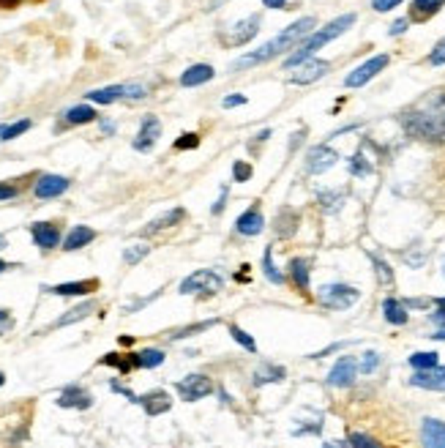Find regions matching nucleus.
Here are the masks:
<instances>
[{
    "instance_id": "obj_1",
    "label": "nucleus",
    "mask_w": 445,
    "mask_h": 448,
    "mask_svg": "<svg viewBox=\"0 0 445 448\" xmlns=\"http://www.w3.org/2000/svg\"><path fill=\"white\" fill-rule=\"evenodd\" d=\"M413 137L427 142H445V90H432L418 99L402 118Z\"/></svg>"
},
{
    "instance_id": "obj_2",
    "label": "nucleus",
    "mask_w": 445,
    "mask_h": 448,
    "mask_svg": "<svg viewBox=\"0 0 445 448\" xmlns=\"http://www.w3.org/2000/svg\"><path fill=\"white\" fill-rule=\"evenodd\" d=\"M314 25H317V19H314V16H303V19L292 22V25H290V27H284V30H281L276 38H270L268 44H262L259 49L246 52L243 58H238V60L232 63V69L257 66V63H265V60H270V58H276V55H281V52H287V49H295V47H298V41H303L306 36H312V33H314Z\"/></svg>"
},
{
    "instance_id": "obj_3",
    "label": "nucleus",
    "mask_w": 445,
    "mask_h": 448,
    "mask_svg": "<svg viewBox=\"0 0 445 448\" xmlns=\"http://www.w3.org/2000/svg\"><path fill=\"white\" fill-rule=\"evenodd\" d=\"M355 25V14H342V16H336L333 22H328L325 27H320V30H314L312 36H306L303 38V44L301 47H295V52L284 60V66L287 69H295V66H301L303 60H309L317 49H322L325 44H331L333 38H339L344 30H350Z\"/></svg>"
},
{
    "instance_id": "obj_4",
    "label": "nucleus",
    "mask_w": 445,
    "mask_h": 448,
    "mask_svg": "<svg viewBox=\"0 0 445 448\" xmlns=\"http://www.w3.org/2000/svg\"><path fill=\"white\" fill-rule=\"evenodd\" d=\"M317 298H320L322 306L339 312V309H350L361 298V293L355 287H350V284H325V287H320Z\"/></svg>"
},
{
    "instance_id": "obj_5",
    "label": "nucleus",
    "mask_w": 445,
    "mask_h": 448,
    "mask_svg": "<svg viewBox=\"0 0 445 448\" xmlns=\"http://www.w3.org/2000/svg\"><path fill=\"white\" fill-rule=\"evenodd\" d=\"M224 287V279L219 273H214V271H194L192 276H186L183 282H181V295H192V293H208V295H214V293H219Z\"/></svg>"
},
{
    "instance_id": "obj_6",
    "label": "nucleus",
    "mask_w": 445,
    "mask_h": 448,
    "mask_svg": "<svg viewBox=\"0 0 445 448\" xmlns=\"http://www.w3.org/2000/svg\"><path fill=\"white\" fill-rule=\"evenodd\" d=\"M388 55H374V58H369L366 63H361L358 69H353L347 77H344V88H361V85H366L369 79H374L385 66H388Z\"/></svg>"
},
{
    "instance_id": "obj_7",
    "label": "nucleus",
    "mask_w": 445,
    "mask_h": 448,
    "mask_svg": "<svg viewBox=\"0 0 445 448\" xmlns=\"http://www.w3.org/2000/svg\"><path fill=\"white\" fill-rule=\"evenodd\" d=\"M358 361L353 358V356H342L336 364H333V369L328 372V386H333V388H347V386H353L355 383V377H358Z\"/></svg>"
},
{
    "instance_id": "obj_8",
    "label": "nucleus",
    "mask_w": 445,
    "mask_h": 448,
    "mask_svg": "<svg viewBox=\"0 0 445 448\" xmlns=\"http://www.w3.org/2000/svg\"><path fill=\"white\" fill-rule=\"evenodd\" d=\"M175 388H178V394H181L186 402H200V399H205V397L214 391V383H211L205 375H189V377H183Z\"/></svg>"
},
{
    "instance_id": "obj_9",
    "label": "nucleus",
    "mask_w": 445,
    "mask_h": 448,
    "mask_svg": "<svg viewBox=\"0 0 445 448\" xmlns=\"http://www.w3.org/2000/svg\"><path fill=\"white\" fill-rule=\"evenodd\" d=\"M336 162H339V153H336L333 148H328V145H314V148L306 153V170H309L312 175H320V173L331 170Z\"/></svg>"
},
{
    "instance_id": "obj_10",
    "label": "nucleus",
    "mask_w": 445,
    "mask_h": 448,
    "mask_svg": "<svg viewBox=\"0 0 445 448\" xmlns=\"http://www.w3.org/2000/svg\"><path fill=\"white\" fill-rule=\"evenodd\" d=\"M257 30H259V16L254 14V16L240 19L238 25H232V30L224 36V41L232 44V47H243V44H249L257 36Z\"/></svg>"
},
{
    "instance_id": "obj_11",
    "label": "nucleus",
    "mask_w": 445,
    "mask_h": 448,
    "mask_svg": "<svg viewBox=\"0 0 445 448\" xmlns=\"http://www.w3.org/2000/svg\"><path fill=\"white\" fill-rule=\"evenodd\" d=\"M159 137H162V123H159V118H156V115H148V118L142 121V126H140L137 140H134V151H140V153L151 151V148L156 145V140H159Z\"/></svg>"
},
{
    "instance_id": "obj_12",
    "label": "nucleus",
    "mask_w": 445,
    "mask_h": 448,
    "mask_svg": "<svg viewBox=\"0 0 445 448\" xmlns=\"http://www.w3.org/2000/svg\"><path fill=\"white\" fill-rule=\"evenodd\" d=\"M68 189V178L63 175H41L33 186V195L38 200H52V197H60L63 192Z\"/></svg>"
},
{
    "instance_id": "obj_13",
    "label": "nucleus",
    "mask_w": 445,
    "mask_h": 448,
    "mask_svg": "<svg viewBox=\"0 0 445 448\" xmlns=\"http://www.w3.org/2000/svg\"><path fill=\"white\" fill-rule=\"evenodd\" d=\"M93 405V397L82 386H66L58 397V408H74V410H88Z\"/></svg>"
},
{
    "instance_id": "obj_14",
    "label": "nucleus",
    "mask_w": 445,
    "mask_h": 448,
    "mask_svg": "<svg viewBox=\"0 0 445 448\" xmlns=\"http://www.w3.org/2000/svg\"><path fill=\"white\" fill-rule=\"evenodd\" d=\"M30 238L36 240L38 249H55L60 243V227L52 222L30 224Z\"/></svg>"
},
{
    "instance_id": "obj_15",
    "label": "nucleus",
    "mask_w": 445,
    "mask_h": 448,
    "mask_svg": "<svg viewBox=\"0 0 445 448\" xmlns=\"http://www.w3.org/2000/svg\"><path fill=\"white\" fill-rule=\"evenodd\" d=\"M295 69H298V71L292 74V82H298V85H309V82L320 79V77L328 71V63L320 60V58H309V60H303V63L295 66Z\"/></svg>"
},
{
    "instance_id": "obj_16",
    "label": "nucleus",
    "mask_w": 445,
    "mask_h": 448,
    "mask_svg": "<svg viewBox=\"0 0 445 448\" xmlns=\"http://www.w3.org/2000/svg\"><path fill=\"white\" fill-rule=\"evenodd\" d=\"M421 443L424 448H445V421L424 419L421 424Z\"/></svg>"
},
{
    "instance_id": "obj_17",
    "label": "nucleus",
    "mask_w": 445,
    "mask_h": 448,
    "mask_svg": "<svg viewBox=\"0 0 445 448\" xmlns=\"http://www.w3.org/2000/svg\"><path fill=\"white\" fill-rule=\"evenodd\" d=\"M410 383L416 388H427V391H445V366H435L427 372H416L410 377Z\"/></svg>"
},
{
    "instance_id": "obj_18",
    "label": "nucleus",
    "mask_w": 445,
    "mask_h": 448,
    "mask_svg": "<svg viewBox=\"0 0 445 448\" xmlns=\"http://www.w3.org/2000/svg\"><path fill=\"white\" fill-rule=\"evenodd\" d=\"M235 229H238L240 235H246V238H254V235H259V232L265 229V219H262L259 208L254 206V208H249L246 214H240V216L235 219Z\"/></svg>"
},
{
    "instance_id": "obj_19",
    "label": "nucleus",
    "mask_w": 445,
    "mask_h": 448,
    "mask_svg": "<svg viewBox=\"0 0 445 448\" xmlns=\"http://www.w3.org/2000/svg\"><path fill=\"white\" fill-rule=\"evenodd\" d=\"M52 295H88L93 290H99V279H82V282H66V284H55V287H44Z\"/></svg>"
},
{
    "instance_id": "obj_20",
    "label": "nucleus",
    "mask_w": 445,
    "mask_h": 448,
    "mask_svg": "<svg viewBox=\"0 0 445 448\" xmlns=\"http://www.w3.org/2000/svg\"><path fill=\"white\" fill-rule=\"evenodd\" d=\"M140 405L145 408L148 416H162V413H167L173 408V397L167 391H151V394L140 397Z\"/></svg>"
},
{
    "instance_id": "obj_21",
    "label": "nucleus",
    "mask_w": 445,
    "mask_h": 448,
    "mask_svg": "<svg viewBox=\"0 0 445 448\" xmlns=\"http://www.w3.org/2000/svg\"><path fill=\"white\" fill-rule=\"evenodd\" d=\"M93 238H96V229H93V227L77 224V227H71V229H68V235L63 238V249H66V251H77V249L88 246Z\"/></svg>"
},
{
    "instance_id": "obj_22",
    "label": "nucleus",
    "mask_w": 445,
    "mask_h": 448,
    "mask_svg": "<svg viewBox=\"0 0 445 448\" xmlns=\"http://www.w3.org/2000/svg\"><path fill=\"white\" fill-rule=\"evenodd\" d=\"M208 79H214V66H208V63H194L181 74L183 88H197V85H203Z\"/></svg>"
},
{
    "instance_id": "obj_23",
    "label": "nucleus",
    "mask_w": 445,
    "mask_h": 448,
    "mask_svg": "<svg viewBox=\"0 0 445 448\" xmlns=\"http://www.w3.org/2000/svg\"><path fill=\"white\" fill-rule=\"evenodd\" d=\"M383 314L391 325H407L410 314H407V303H402L399 298H385L383 301Z\"/></svg>"
},
{
    "instance_id": "obj_24",
    "label": "nucleus",
    "mask_w": 445,
    "mask_h": 448,
    "mask_svg": "<svg viewBox=\"0 0 445 448\" xmlns=\"http://www.w3.org/2000/svg\"><path fill=\"white\" fill-rule=\"evenodd\" d=\"M284 366H276V364H259L257 369H254V375H251V380H254V386H265V383H281L284 380Z\"/></svg>"
},
{
    "instance_id": "obj_25",
    "label": "nucleus",
    "mask_w": 445,
    "mask_h": 448,
    "mask_svg": "<svg viewBox=\"0 0 445 448\" xmlns=\"http://www.w3.org/2000/svg\"><path fill=\"white\" fill-rule=\"evenodd\" d=\"M131 358H134V366H140V369H156V366L164 364V350H159V347H145V350H140V353H131Z\"/></svg>"
},
{
    "instance_id": "obj_26",
    "label": "nucleus",
    "mask_w": 445,
    "mask_h": 448,
    "mask_svg": "<svg viewBox=\"0 0 445 448\" xmlns=\"http://www.w3.org/2000/svg\"><path fill=\"white\" fill-rule=\"evenodd\" d=\"M183 219H186V211H183V208H173L170 214H164V216H159V219H153V222L148 224V227L142 229V235H153V232H159V229L175 227V224H181Z\"/></svg>"
},
{
    "instance_id": "obj_27",
    "label": "nucleus",
    "mask_w": 445,
    "mask_h": 448,
    "mask_svg": "<svg viewBox=\"0 0 445 448\" xmlns=\"http://www.w3.org/2000/svg\"><path fill=\"white\" fill-rule=\"evenodd\" d=\"M88 99L96 101V104H112V101H118V99H126V85H110V88L90 90Z\"/></svg>"
},
{
    "instance_id": "obj_28",
    "label": "nucleus",
    "mask_w": 445,
    "mask_h": 448,
    "mask_svg": "<svg viewBox=\"0 0 445 448\" xmlns=\"http://www.w3.org/2000/svg\"><path fill=\"white\" fill-rule=\"evenodd\" d=\"M309 265H312V262H309L306 257H295V260L290 262V276H292V282H295L301 290H309V273H312Z\"/></svg>"
},
{
    "instance_id": "obj_29",
    "label": "nucleus",
    "mask_w": 445,
    "mask_h": 448,
    "mask_svg": "<svg viewBox=\"0 0 445 448\" xmlns=\"http://www.w3.org/2000/svg\"><path fill=\"white\" fill-rule=\"evenodd\" d=\"M298 214L292 211V208H284V211H279V216H276V235H281V238H290L295 229H298Z\"/></svg>"
},
{
    "instance_id": "obj_30",
    "label": "nucleus",
    "mask_w": 445,
    "mask_h": 448,
    "mask_svg": "<svg viewBox=\"0 0 445 448\" xmlns=\"http://www.w3.org/2000/svg\"><path fill=\"white\" fill-rule=\"evenodd\" d=\"M63 118H66V123L79 126V123H90V121H96V110L88 107V104H77V107H68V110L63 112Z\"/></svg>"
},
{
    "instance_id": "obj_31",
    "label": "nucleus",
    "mask_w": 445,
    "mask_h": 448,
    "mask_svg": "<svg viewBox=\"0 0 445 448\" xmlns=\"http://www.w3.org/2000/svg\"><path fill=\"white\" fill-rule=\"evenodd\" d=\"M96 309V303L93 301H85V303H79V306H74V309H68V314H63L55 325L60 328V325H71V323H77V320H85L90 312Z\"/></svg>"
},
{
    "instance_id": "obj_32",
    "label": "nucleus",
    "mask_w": 445,
    "mask_h": 448,
    "mask_svg": "<svg viewBox=\"0 0 445 448\" xmlns=\"http://www.w3.org/2000/svg\"><path fill=\"white\" fill-rule=\"evenodd\" d=\"M445 5V0H413V16L416 19H429Z\"/></svg>"
},
{
    "instance_id": "obj_33",
    "label": "nucleus",
    "mask_w": 445,
    "mask_h": 448,
    "mask_svg": "<svg viewBox=\"0 0 445 448\" xmlns=\"http://www.w3.org/2000/svg\"><path fill=\"white\" fill-rule=\"evenodd\" d=\"M410 366H413L416 372L435 369V366H440V356H437V353H416V356H410Z\"/></svg>"
},
{
    "instance_id": "obj_34",
    "label": "nucleus",
    "mask_w": 445,
    "mask_h": 448,
    "mask_svg": "<svg viewBox=\"0 0 445 448\" xmlns=\"http://www.w3.org/2000/svg\"><path fill=\"white\" fill-rule=\"evenodd\" d=\"M262 271H265L268 282H273V284H284V273L273 265V251H270V246H268L265 254H262Z\"/></svg>"
},
{
    "instance_id": "obj_35",
    "label": "nucleus",
    "mask_w": 445,
    "mask_h": 448,
    "mask_svg": "<svg viewBox=\"0 0 445 448\" xmlns=\"http://www.w3.org/2000/svg\"><path fill=\"white\" fill-rule=\"evenodd\" d=\"M148 251H151L148 243H131V246H126V251H123V262H126V265H137L140 260L148 257Z\"/></svg>"
},
{
    "instance_id": "obj_36",
    "label": "nucleus",
    "mask_w": 445,
    "mask_h": 448,
    "mask_svg": "<svg viewBox=\"0 0 445 448\" xmlns=\"http://www.w3.org/2000/svg\"><path fill=\"white\" fill-rule=\"evenodd\" d=\"M320 206H322L328 214L339 211V208L344 206V192H320Z\"/></svg>"
},
{
    "instance_id": "obj_37",
    "label": "nucleus",
    "mask_w": 445,
    "mask_h": 448,
    "mask_svg": "<svg viewBox=\"0 0 445 448\" xmlns=\"http://www.w3.org/2000/svg\"><path fill=\"white\" fill-rule=\"evenodd\" d=\"M369 257H372V265H374V271H377L380 284H391V282H394V271H391V265H388L385 260H380L377 254H369Z\"/></svg>"
},
{
    "instance_id": "obj_38",
    "label": "nucleus",
    "mask_w": 445,
    "mask_h": 448,
    "mask_svg": "<svg viewBox=\"0 0 445 448\" xmlns=\"http://www.w3.org/2000/svg\"><path fill=\"white\" fill-rule=\"evenodd\" d=\"M229 336L240 345V347H246L249 353H257V342H254V336H249L243 328H238V325H229Z\"/></svg>"
},
{
    "instance_id": "obj_39",
    "label": "nucleus",
    "mask_w": 445,
    "mask_h": 448,
    "mask_svg": "<svg viewBox=\"0 0 445 448\" xmlns=\"http://www.w3.org/2000/svg\"><path fill=\"white\" fill-rule=\"evenodd\" d=\"M30 126H33V123H30L27 118H22V121H16V123H11V126H3V132H0V140H14V137L25 134Z\"/></svg>"
},
{
    "instance_id": "obj_40",
    "label": "nucleus",
    "mask_w": 445,
    "mask_h": 448,
    "mask_svg": "<svg viewBox=\"0 0 445 448\" xmlns=\"http://www.w3.org/2000/svg\"><path fill=\"white\" fill-rule=\"evenodd\" d=\"M350 173L355 175V178H364V175H372V164L358 153V156H353L350 159Z\"/></svg>"
},
{
    "instance_id": "obj_41",
    "label": "nucleus",
    "mask_w": 445,
    "mask_h": 448,
    "mask_svg": "<svg viewBox=\"0 0 445 448\" xmlns=\"http://www.w3.org/2000/svg\"><path fill=\"white\" fill-rule=\"evenodd\" d=\"M350 448H383V443H377L372 435L353 432V435H350Z\"/></svg>"
},
{
    "instance_id": "obj_42",
    "label": "nucleus",
    "mask_w": 445,
    "mask_h": 448,
    "mask_svg": "<svg viewBox=\"0 0 445 448\" xmlns=\"http://www.w3.org/2000/svg\"><path fill=\"white\" fill-rule=\"evenodd\" d=\"M219 320H205V323H197V325H189V328H181V331H175L173 334V339H183V336H194L197 331H208V328H214Z\"/></svg>"
},
{
    "instance_id": "obj_43",
    "label": "nucleus",
    "mask_w": 445,
    "mask_h": 448,
    "mask_svg": "<svg viewBox=\"0 0 445 448\" xmlns=\"http://www.w3.org/2000/svg\"><path fill=\"white\" fill-rule=\"evenodd\" d=\"M380 366V356L374 353V350H369V353H364V358H361V364H358V369L364 372V375H372L374 369Z\"/></svg>"
},
{
    "instance_id": "obj_44",
    "label": "nucleus",
    "mask_w": 445,
    "mask_h": 448,
    "mask_svg": "<svg viewBox=\"0 0 445 448\" xmlns=\"http://www.w3.org/2000/svg\"><path fill=\"white\" fill-rule=\"evenodd\" d=\"M249 175H251V167H249L246 162H235V167H232V181L243 184V181H249Z\"/></svg>"
},
{
    "instance_id": "obj_45",
    "label": "nucleus",
    "mask_w": 445,
    "mask_h": 448,
    "mask_svg": "<svg viewBox=\"0 0 445 448\" xmlns=\"http://www.w3.org/2000/svg\"><path fill=\"white\" fill-rule=\"evenodd\" d=\"M429 63L432 66H445V38L432 49V55H429Z\"/></svg>"
},
{
    "instance_id": "obj_46",
    "label": "nucleus",
    "mask_w": 445,
    "mask_h": 448,
    "mask_svg": "<svg viewBox=\"0 0 445 448\" xmlns=\"http://www.w3.org/2000/svg\"><path fill=\"white\" fill-rule=\"evenodd\" d=\"M435 303H437V312H435V314H429V320L445 328V298H437Z\"/></svg>"
},
{
    "instance_id": "obj_47",
    "label": "nucleus",
    "mask_w": 445,
    "mask_h": 448,
    "mask_svg": "<svg viewBox=\"0 0 445 448\" xmlns=\"http://www.w3.org/2000/svg\"><path fill=\"white\" fill-rule=\"evenodd\" d=\"M197 145H200L197 134H183V137L175 142V148H178V151H183V148H197Z\"/></svg>"
},
{
    "instance_id": "obj_48",
    "label": "nucleus",
    "mask_w": 445,
    "mask_h": 448,
    "mask_svg": "<svg viewBox=\"0 0 445 448\" xmlns=\"http://www.w3.org/2000/svg\"><path fill=\"white\" fill-rule=\"evenodd\" d=\"M396 5H402V0H372V8L374 11H391V8H396Z\"/></svg>"
},
{
    "instance_id": "obj_49",
    "label": "nucleus",
    "mask_w": 445,
    "mask_h": 448,
    "mask_svg": "<svg viewBox=\"0 0 445 448\" xmlns=\"http://www.w3.org/2000/svg\"><path fill=\"white\" fill-rule=\"evenodd\" d=\"M14 197H16V186L0 184V200H14Z\"/></svg>"
},
{
    "instance_id": "obj_50",
    "label": "nucleus",
    "mask_w": 445,
    "mask_h": 448,
    "mask_svg": "<svg viewBox=\"0 0 445 448\" xmlns=\"http://www.w3.org/2000/svg\"><path fill=\"white\" fill-rule=\"evenodd\" d=\"M407 25H410L407 19H396V22L391 25V30H388V33H391V36H402V33L407 30Z\"/></svg>"
},
{
    "instance_id": "obj_51",
    "label": "nucleus",
    "mask_w": 445,
    "mask_h": 448,
    "mask_svg": "<svg viewBox=\"0 0 445 448\" xmlns=\"http://www.w3.org/2000/svg\"><path fill=\"white\" fill-rule=\"evenodd\" d=\"M222 104L227 110H229V107H240V104H246V96H227Z\"/></svg>"
},
{
    "instance_id": "obj_52",
    "label": "nucleus",
    "mask_w": 445,
    "mask_h": 448,
    "mask_svg": "<svg viewBox=\"0 0 445 448\" xmlns=\"http://www.w3.org/2000/svg\"><path fill=\"white\" fill-rule=\"evenodd\" d=\"M268 8H284L287 5V0H262Z\"/></svg>"
},
{
    "instance_id": "obj_53",
    "label": "nucleus",
    "mask_w": 445,
    "mask_h": 448,
    "mask_svg": "<svg viewBox=\"0 0 445 448\" xmlns=\"http://www.w3.org/2000/svg\"><path fill=\"white\" fill-rule=\"evenodd\" d=\"M224 203H227V192H222V197H219V203L214 206V214H222V211H224Z\"/></svg>"
},
{
    "instance_id": "obj_54",
    "label": "nucleus",
    "mask_w": 445,
    "mask_h": 448,
    "mask_svg": "<svg viewBox=\"0 0 445 448\" xmlns=\"http://www.w3.org/2000/svg\"><path fill=\"white\" fill-rule=\"evenodd\" d=\"M322 448H350V446H347L344 440H331V443H325Z\"/></svg>"
},
{
    "instance_id": "obj_55",
    "label": "nucleus",
    "mask_w": 445,
    "mask_h": 448,
    "mask_svg": "<svg viewBox=\"0 0 445 448\" xmlns=\"http://www.w3.org/2000/svg\"><path fill=\"white\" fill-rule=\"evenodd\" d=\"M19 5V0H0V8H14Z\"/></svg>"
},
{
    "instance_id": "obj_56",
    "label": "nucleus",
    "mask_w": 445,
    "mask_h": 448,
    "mask_svg": "<svg viewBox=\"0 0 445 448\" xmlns=\"http://www.w3.org/2000/svg\"><path fill=\"white\" fill-rule=\"evenodd\" d=\"M112 129H115V126H112L110 121H104V123H101V132H104V134H112Z\"/></svg>"
},
{
    "instance_id": "obj_57",
    "label": "nucleus",
    "mask_w": 445,
    "mask_h": 448,
    "mask_svg": "<svg viewBox=\"0 0 445 448\" xmlns=\"http://www.w3.org/2000/svg\"><path fill=\"white\" fill-rule=\"evenodd\" d=\"M432 339H440V342H445V328H440L437 334H432Z\"/></svg>"
},
{
    "instance_id": "obj_58",
    "label": "nucleus",
    "mask_w": 445,
    "mask_h": 448,
    "mask_svg": "<svg viewBox=\"0 0 445 448\" xmlns=\"http://www.w3.org/2000/svg\"><path fill=\"white\" fill-rule=\"evenodd\" d=\"M5 268H11V265H8V262H5V260H3V257H0V273H3V271H5Z\"/></svg>"
},
{
    "instance_id": "obj_59",
    "label": "nucleus",
    "mask_w": 445,
    "mask_h": 448,
    "mask_svg": "<svg viewBox=\"0 0 445 448\" xmlns=\"http://www.w3.org/2000/svg\"><path fill=\"white\" fill-rule=\"evenodd\" d=\"M3 383H5V375H3V372H0V386H3Z\"/></svg>"
},
{
    "instance_id": "obj_60",
    "label": "nucleus",
    "mask_w": 445,
    "mask_h": 448,
    "mask_svg": "<svg viewBox=\"0 0 445 448\" xmlns=\"http://www.w3.org/2000/svg\"><path fill=\"white\" fill-rule=\"evenodd\" d=\"M0 132H3V126H0Z\"/></svg>"
}]
</instances>
